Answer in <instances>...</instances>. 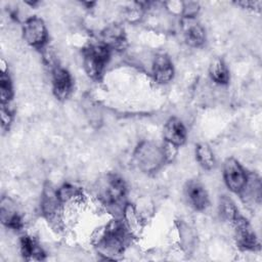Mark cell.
<instances>
[{
    "label": "cell",
    "mask_w": 262,
    "mask_h": 262,
    "mask_svg": "<svg viewBox=\"0 0 262 262\" xmlns=\"http://www.w3.org/2000/svg\"><path fill=\"white\" fill-rule=\"evenodd\" d=\"M131 237L123 220H112L103 229L98 230L94 247L104 259L115 260L124 253Z\"/></svg>",
    "instance_id": "obj_1"
},
{
    "label": "cell",
    "mask_w": 262,
    "mask_h": 262,
    "mask_svg": "<svg viewBox=\"0 0 262 262\" xmlns=\"http://www.w3.org/2000/svg\"><path fill=\"white\" fill-rule=\"evenodd\" d=\"M134 161L140 171L151 174L159 171L168 162L164 145L152 141H141L135 148Z\"/></svg>",
    "instance_id": "obj_2"
},
{
    "label": "cell",
    "mask_w": 262,
    "mask_h": 262,
    "mask_svg": "<svg viewBox=\"0 0 262 262\" xmlns=\"http://www.w3.org/2000/svg\"><path fill=\"white\" fill-rule=\"evenodd\" d=\"M112 50L101 41L88 44L83 50V67L87 76L93 80H100L110 60Z\"/></svg>",
    "instance_id": "obj_3"
},
{
    "label": "cell",
    "mask_w": 262,
    "mask_h": 262,
    "mask_svg": "<svg viewBox=\"0 0 262 262\" xmlns=\"http://www.w3.org/2000/svg\"><path fill=\"white\" fill-rule=\"evenodd\" d=\"M127 193V185L125 180L114 173H110L103 177L98 186V198L106 206L120 205Z\"/></svg>",
    "instance_id": "obj_4"
},
{
    "label": "cell",
    "mask_w": 262,
    "mask_h": 262,
    "mask_svg": "<svg viewBox=\"0 0 262 262\" xmlns=\"http://www.w3.org/2000/svg\"><path fill=\"white\" fill-rule=\"evenodd\" d=\"M21 33L25 41L36 49H44L48 41V32L44 20L36 15L28 17L23 26Z\"/></svg>",
    "instance_id": "obj_5"
},
{
    "label": "cell",
    "mask_w": 262,
    "mask_h": 262,
    "mask_svg": "<svg viewBox=\"0 0 262 262\" xmlns=\"http://www.w3.org/2000/svg\"><path fill=\"white\" fill-rule=\"evenodd\" d=\"M62 203L58 199L56 189L49 183H46L41 196V213L51 225L57 226L61 221Z\"/></svg>",
    "instance_id": "obj_6"
},
{
    "label": "cell",
    "mask_w": 262,
    "mask_h": 262,
    "mask_svg": "<svg viewBox=\"0 0 262 262\" xmlns=\"http://www.w3.org/2000/svg\"><path fill=\"white\" fill-rule=\"evenodd\" d=\"M223 178L227 188L238 194L247 182L248 173L237 160L227 158L223 165Z\"/></svg>",
    "instance_id": "obj_7"
},
{
    "label": "cell",
    "mask_w": 262,
    "mask_h": 262,
    "mask_svg": "<svg viewBox=\"0 0 262 262\" xmlns=\"http://www.w3.org/2000/svg\"><path fill=\"white\" fill-rule=\"evenodd\" d=\"M234 228L236 245L245 251H256L260 248L257 235L249 221L241 214L231 223Z\"/></svg>",
    "instance_id": "obj_8"
},
{
    "label": "cell",
    "mask_w": 262,
    "mask_h": 262,
    "mask_svg": "<svg viewBox=\"0 0 262 262\" xmlns=\"http://www.w3.org/2000/svg\"><path fill=\"white\" fill-rule=\"evenodd\" d=\"M52 92L56 99L66 100L73 92L74 82L68 70L56 66L51 70Z\"/></svg>",
    "instance_id": "obj_9"
},
{
    "label": "cell",
    "mask_w": 262,
    "mask_h": 262,
    "mask_svg": "<svg viewBox=\"0 0 262 262\" xmlns=\"http://www.w3.org/2000/svg\"><path fill=\"white\" fill-rule=\"evenodd\" d=\"M184 195L189 206L196 211H204L209 206L208 192L205 186L195 179H190L185 183Z\"/></svg>",
    "instance_id": "obj_10"
},
{
    "label": "cell",
    "mask_w": 262,
    "mask_h": 262,
    "mask_svg": "<svg viewBox=\"0 0 262 262\" xmlns=\"http://www.w3.org/2000/svg\"><path fill=\"white\" fill-rule=\"evenodd\" d=\"M163 135L165 142L179 147L185 143L187 131L180 119L176 117H171L164 125Z\"/></svg>",
    "instance_id": "obj_11"
},
{
    "label": "cell",
    "mask_w": 262,
    "mask_h": 262,
    "mask_svg": "<svg viewBox=\"0 0 262 262\" xmlns=\"http://www.w3.org/2000/svg\"><path fill=\"white\" fill-rule=\"evenodd\" d=\"M0 219L4 226L13 230H19L24 226L23 218L16 208V205L8 196H3L1 199Z\"/></svg>",
    "instance_id": "obj_12"
},
{
    "label": "cell",
    "mask_w": 262,
    "mask_h": 262,
    "mask_svg": "<svg viewBox=\"0 0 262 262\" xmlns=\"http://www.w3.org/2000/svg\"><path fill=\"white\" fill-rule=\"evenodd\" d=\"M102 43L111 50L123 51L127 47V37L123 27L117 24L107 26L101 33Z\"/></svg>",
    "instance_id": "obj_13"
},
{
    "label": "cell",
    "mask_w": 262,
    "mask_h": 262,
    "mask_svg": "<svg viewBox=\"0 0 262 262\" xmlns=\"http://www.w3.org/2000/svg\"><path fill=\"white\" fill-rule=\"evenodd\" d=\"M151 73L157 83H169L174 77V67L170 57L164 53L158 54L154 59Z\"/></svg>",
    "instance_id": "obj_14"
},
{
    "label": "cell",
    "mask_w": 262,
    "mask_h": 262,
    "mask_svg": "<svg viewBox=\"0 0 262 262\" xmlns=\"http://www.w3.org/2000/svg\"><path fill=\"white\" fill-rule=\"evenodd\" d=\"M238 194L243 202L249 206L260 205L262 198V184L260 177L255 173L248 174L247 182Z\"/></svg>",
    "instance_id": "obj_15"
},
{
    "label": "cell",
    "mask_w": 262,
    "mask_h": 262,
    "mask_svg": "<svg viewBox=\"0 0 262 262\" xmlns=\"http://www.w3.org/2000/svg\"><path fill=\"white\" fill-rule=\"evenodd\" d=\"M183 37L190 47H201L206 41V32L203 26L193 18H184Z\"/></svg>",
    "instance_id": "obj_16"
},
{
    "label": "cell",
    "mask_w": 262,
    "mask_h": 262,
    "mask_svg": "<svg viewBox=\"0 0 262 262\" xmlns=\"http://www.w3.org/2000/svg\"><path fill=\"white\" fill-rule=\"evenodd\" d=\"M19 250L24 259L28 261H41L45 259V252L39 243L29 234L20 236Z\"/></svg>",
    "instance_id": "obj_17"
},
{
    "label": "cell",
    "mask_w": 262,
    "mask_h": 262,
    "mask_svg": "<svg viewBox=\"0 0 262 262\" xmlns=\"http://www.w3.org/2000/svg\"><path fill=\"white\" fill-rule=\"evenodd\" d=\"M123 222L132 236L139 235L143 228V220L132 204L123 206Z\"/></svg>",
    "instance_id": "obj_18"
},
{
    "label": "cell",
    "mask_w": 262,
    "mask_h": 262,
    "mask_svg": "<svg viewBox=\"0 0 262 262\" xmlns=\"http://www.w3.org/2000/svg\"><path fill=\"white\" fill-rule=\"evenodd\" d=\"M209 76L213 82L219 85H226L229 82V70L221 58H215L209 67Z\"/></svg>",
    "instance_id": "obj_19"
},
{
    "label": "cell",
    "mask_w": 262,
    "mask_h": 262,
    "mask_svg": "<svg viewBox=\"0 0 262 262\" xmlns=\"http://www.w3.org/2000/svg\"><path fill=\"white\" fill-rule=\"evenodd\" d=\"M195 159L201 167L206 170H211L215 166V157L210 145L202 142L195 146Z\"/></svg>",
    "instance_id": "obj_20"
},
{
    "label": "cell",
    "mask_w": 262,
    "mask_h": 262,
    "mask_svg": "<svg viewBox=\"0 0 262 262\" xmlns=\"http://www.w3.org/2000/svg\"><path fill=\"white\" fill-rule=\"evenodd\" d=\"M58 199L62 204L69 202H77L83 199V191L80 187L71 183H64L56 189Z\"/></svg>",
    "instance_id": "obj_21"
},
{
    "label": "cell",
    "mask_w": 262,
    "mask_h": 262,
    "mask_svg": "<svg viewBox=\"0 0 262 262\" xmlns=\"http://www.w3.org/2000/svg\"><path fill=\"white\" fill-rule=\"evenodd\" d=\"M219 214L223 220L232 223L239 215V212L230 198L222 195L219 201Z\"/></svg>",
    "instance_id": "obj_22"
},
{
    "label": "cell",
    "mask_w": 262,
    "mask_h": 262,
    "mask_svg": "<svg viewBox=\"0 0 262 262\" xmlns=\"http://www.w3.org/2000/svg\"><path fill=\"white\" fill-rule=\"evenodd\" d=\"M13 96V88L11 79L6 72H2L0 76V98L1 104L6 105Z\"/></svg>",
    "instance_id": "obj_23"
},
{
    "label": "cell",
    "mask_w": 262,
    "mask_h": 262,
    "mask_svg": "<svg viewBox=\"0 0 262 262\" xmlns=\"http://www.w3.org/2000/svg\"><path fill=\"white\" fill-rule=\"evenodd\" d=\"M200 10L199 3L196 2H185L182 6V15L184 18H194Z\"/></svg>",
    "instance_id": "obj_24"
},
{
    "label": "cell",
    "mask_w": 262,
    "mask_h": 262,
    "mask_svg": "<svg viewBox=\"0 0 262 262\" xmlns=\"http://www.w3.org/2000/svg\"><path fill=\"white\" fill-rule=\"evenodd\" d=\"M12 114L6 105L1 104V125L3 129H8L12 122Z\"/></svg>",
    "instance_id": "obj_25"
},
{
    "label": "cell",
    "mask_w": 262,
    "mask_h": 262,
    "mask_svg": "<svg viewBox=\"0 0 262 262\" xmlns=\"http://www.w3.org/2000/svg\"><path fill=\"white\" fill-rule=\"evenodd\" d=\"M238 5H242L244 8L247 9H260L261 8V2L260 1H242L237 2Z\"/></svg>",
    "instance_id": "obj_26"
}]
</instances>
